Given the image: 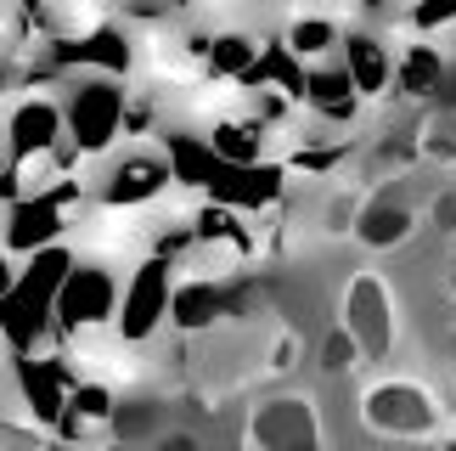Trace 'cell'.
Listing matches in <instances>:
<instances>
[{"mask_svg":"<svg viewBox=\"0 0 456 451\" xmlns=\"http://www.w3.org/2000/svg\"><path fill=\"white\" fill-rule=\"evenodd\" d=\"M68 220L51 198H23V203H12L6 215H0V249H6L12 259H28V254H40L51 249V242H68Z\"/></svg>","mask_w":456,"mask_h":451,"instance_id":"cell-6","label":"cell"},{"mask_svg":"<svg viewBox=\"0 0 456 451\" xmlns=\"http://www.w3.org/2000/svg\"><path fill=\"white\" fill-rule=\"evenodd\" d=\"M85 186H91V203H102V209L142 215L175 193V176H169V159L158 142H125L108 159H91Z\"/></svg>","mask_w":456,"mask_h":451,"instance_id":"cell-1","label":"cell"},{"mask_svg":"<svg viewBox=\"0 0 456 451\" xmlns=\"http://www.w3.org/2000/svg\"><path fill=\"white\" fill-rule=\"evenodd\" d=\"M355 232H361V242H372V249H389V242H400L411 232V209L406 203H372V209L355 220Z\"/></svg>","mask_w":456,"mask_h":451,"instance_id":"cell-15","label":"cell"},{"mask_svg":"<svg viewBox=\"0 0 456 451\" xmlns=\"http://www.w3.org/2000/svg\"><path fill=\"white\" fill-rule=\"evenodd\" d=\"M338 62L349 85H355L361 102H378L383 91L395 85V40L389 34H372V29H344V45H338Z\"/></svg>","mask_w":456,"mask_h":451,"instance_id":"cell-7","label":"cell"},{"mask_svg":"<svg viewBox=\"0 0 456 451\" xmlns=\"http://www.w3.org/2000/svg\"><path fill=\"white\" fill-rule=\"evenodd\" d=\"M0 135H6V159L12 164L45 159V152L62 142V102H57V91L12 96L6 113H0Z\"/></svg>","mask_w":456,"mask_h":451,"instance_id":"cell-5","label":"cell"},{"mask_svg":"<svg viewBox=\"0 0 456 451\" xmlns=\"http://www.w3.org/2000/svg\"><path fill=\"white\" fill-rule=\"evenodd\" d=\"M169 293H175V266L169 259H142L130 276H125V293H118V316H113V333L147 350V344L169 327Z\"/></svg>","mask_w":456,"mask_h":451,"instance_id":"cell-4","label":"cell"},{"mask_svg":"<svg viewBox=\"0 0 456 451\" xmlns=\"http://www.w3.org/2000/svg\"><path fill=\"white\" fill-rule=\"evenodd\" d=\"M366 418L378 429H389V435H423L434 423V406H428V395L411 390V384H383V390H372V401H366Z\"/></svg>","mask_w":456,"mask_h":451,"instance_id":"cell-12","label":"cell"},{"mask_svg":"<svg viewBox=\"0 0 456 451\" xmlns=\"http://www.w3.org/2000/svg\"><path fill=\"white\" fill-rule=\"evenodd\" d=\"M344 29H349V23H344L338 12H293L276 40H282L305 68H315V62H332V57H338Z\"/></svg>","mask_w":456,"mask_h":451,"instance_id":"cell-10","label":"cell"},{"mask_svg":"<svg viewBox=\"0 0 456 451\" xmlns=\"http://www.w3.org/2000/svg\"><path fill=\"white\" fill-rule=\"evenodd\" d=\"M125 96L130 85L118 79H68L57 102H62V135L74 142L85 159H108L113 147H125Z\"/></svg>","mask_w":456,"mask_h":451,"instance_id":"cell-2","label":"cell"},{"mask_svg":"<svg viewBox=\"0 0 456 451\" xmlns=\"http://www.w3.org/2000/svg\"><path fill=\"white\" fill-rule=\"evenodd\" d=\"M12 378H17L23 423L40 429V435H57V423L68 412V390H62V378L51 373V361L45 356H12Z\"/></svg>","mask_w":456,"mask_h":451,"instance_id":"cell-8","label":"cell"},{"mask_svg":"<svg viewBox=\"0 0 456 451\" xmlns=\"http://www.w3.org/2000/svg\"><path fill=\"white\" fill-rule=\"evenodd\" d=\"M17 271H23V259H12L6 249H0V299H12V288H17Z\"/></svg>","mask_w":456,"mask_h":451,"instance_id":"cell-16","label":"cell"},{"mask_svg":"<svg viewBox=\"0 0 456 451\" xmlns=\"http://www.w3.org/2000/svg\"><path fill=\"white\" fill-rule=\"evenodd\" d=\"M445 79V45L440 40H395V85L400 96H428Z\"/></svg>","mask_w":456,"mask_h":451,"instance_id":"cell-13","label":"cell"},{"mask_svg":"<svg viewBox=\"0 0 456 451\" xmlns=\"http://www.w3.org/2000/svg\"><path fill=\"white\" fill-rule=\"evenodd\" d=\"M237 91H276V96H288L293 108H305V62L293 57L282 40H265L254 68L237 79Z\"/></svg>","mask_w":456,"mask_h":451,"instance_id":"cell-11","label":"cell"},{"mask_svg":"<svg viewBox=\"0 0 456 451\" xmlns=\"http://www.w3.org/2000/svg\"><path fill=\"white\" fill-rule=\"evenodd\" d=\"M232 322V310H225V283H175L169 293V333L181 339H198L208 327Z\"/></svg>","mask_w":456,"mask_h":451,"instance_id":"cell-9","label":"cell"},{"mask_svg":"<svg viewBox=\"0 0 456 451\" xmlns=\"http://www.w3.org/2000/svg\"><path fill=\"white\" fill-rule=\"evenodd\" d=\"M158 451H198V440H191V435H164Z\"/></svg>","mask_w":456,"mask_h":451,"instance_id":"cell-17","label":"cell"},{"mask_svg":"<svg viewBox=\"0 0 456 451\" xmlns=\"http://www.w3.org/2000/svg\"><path fill=\"white\" fill-rule=\"evenodd\" d=\"M349 339H355L366 356L389 350V305H383L378 283H355V288H349Z\"/></svg>","mask_w":456,"mask_h":451,"instance_id":"cell-14","label":"cell"},{"mask_svg":"<svg viewBox=\"0 0 456 451\" xmlns=\"http://www.w3.org/2000/svg\"><path fill=\"white\" fill-rule=\"evenodd\" d=\"M118 293H125V276L96 266V259H74L57 288V305H51V350L74 333H91V327H113L118 316Z\"/></svg>","mask_w":456,"mask_h":451,"instance_id":"cell-3","label":"cell"}]
</instances>
